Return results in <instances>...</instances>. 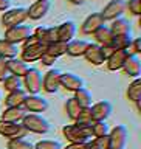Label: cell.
Here are the masks:
<instances>
[{
	"instance_id": "cell-1",
	"label": "cell",
	"mask_w": 141,
	"mask_h": 149,
	"mask_svg": "<svg viewBox=\"0 0 141 149\" xmlns=\"http://www.w3.org/2000/svg\"><path fill=\"white\" fill-rule=\"evenodd\" d=\"M22 124L26 129V132H34V134H47L50 132L51 127L48 120H45L39 113H26L25 118L22 120Z\"/></svg>"
},
{
	"instance_id": "cell-2",
	"label": "cell",
	"mask_w": 141,
	"mask_h": 149,
	"mask_svg": "<svg viewBox=\"0 0 141 149\" xmlns=\"http://www.w3.org/2000/svg\"><path fill=\"white\" fill-rule=\"evenodd\" d=\"M62 132L70 143H87L88 138L93 137L92 126L90 127H78L74 124H67L64 126Z\"/></svg>"
},
{
	"instance_id": "cell-3",
	"label": "cell",
	"mask_w": 141,
	"mask_h": 149,
	"mask_svg": "<svg viewBox=\"0 0 141 149\" xmlns=\"http://www.w3.org/2000/svg\"><path fill=\"white\" fill-rule=\"evenodd\" d=\"M22 82L30 95H37L42 90V73L37 68H28Z\"/></svg>"
},
{
	"instance_id": "cell-4",
	"label": "cell",
	"mask_w": 141,
	"mask_h": 149,
	"mask_svg": "<svg viewBox=\"0 0 141 149\" xmlns=\"http://www.w3.org/2000/svg\"><path fill=\"white\" fill-rule=\"evenodd\" d=\"M28 19L26 14V8H13V9H6L2 16V23L6 28L16 26V25H22Z\"/></svg>"
},
{
	"instance_id": "cell-5",
	"label": "cell",
	"mask_w": 141,
	"mask_h": 149,
	"mask_svg": "<svg viewBox=\"0 0 141 149\" xmlns=\"http://www.w3.org/2000/svg\"><path fill=\"white\" fill-rule=\"evenodd\" d=\"M0 135H3L9 140L23 138L26 135V129L23 127L22 123H11V121L0 120Z\"/></svg>"
},
{
	"instance_id": "cell-6",
	"label": "cell",
	"mask_w": 141,
	"mask_h": 149,
	"mask_svg": "<svg viewBox=\"0 0 141 149\" xmlns=\"http://www.w3.org/2000/svg\"><path fill=\"white\" fill-rule=\"evenodd\" d=\"M127 141V129L124 126H115L109 132V149H124Z\"/></svg>"
},
{
	"instance_id": "cell-7",
	"label": "cell",
	"mask_w": 141,
	"mask_h": 149,
	"mask_svg": "<svg viewBox=\"0 0 141 149\" xmlns=\"http://www.w3.org/2000/svg\"><path fill=\"white\" fill-rule=\"evenodd\" d=\"M124 9H126L124 0H110L106 5V8L102 9L101 16L104 19V22L106 20H116V19H119L124 14Z\"/></svg>"
},
{
	"instance_id": "cell-8",
	"label": "cell",
	"mask_w": 141,
	"mask_h": 149,
	"mask_svg": "<svg viewBox=\"0 0 141 149\" xmlns=\"http://www.w3.org/2000/svg\"><path fill=\"white\" fill-rule=\"evenodd\" d=\"M30 34H31L30 26H26V25H16V26H11V28H6V31H5V40H8V42H11V44L17 45V44H20V42L25 40Z\"/></svg>"
},
{
	"instance_id": "cell-9",
	"label": "cell",
	"mask_w": 141,
	"mask_h": 149,
	"mask_svg": "<svg viewBox=\"0 0 141 149\" xmlns=\"http://www.w3.org/2000/svg\"><path fill=\"white\" fill-rule=\"evenodd\" d=\"M60 74L59 70H48L42 78V88L47 93H56L60 88Z\"/></svg>"
},
{
	"instance_id": "cell-10",
	"label": "cell",
	"mask_w": 141,
	"mask_h": 149,
	"mask_svg": "<svg viewBox=\"0 0 141 149\" xmlns=\"http://www.w3.org/2000/svg\"><path fill=\"white\" fill-rule=\"evenodd\" d=\"M47 47L48 45L40 44V42L36 45H31V47H23L20 59L23 62H34V61H39L42 58V54L47 53Z\"/></svg>"
},
{
	"instance_id": "cell-11",
	"label": "cell",
	"mask_w": 141,
	"mask_h": 149,
	"mask_svg": "<svg viewBox=\"0 0 141 149\" xmlns=\"http://www.w3.org/2000/svg\"><path fill=\"white\" fill-rule=\"evenodd\" d=\"M23 109L26 112L30 110L33 113H39V112H45L48 109V101L44 100L39 95H26L25 101H23Z\"/></svg>"
},
{
	"instance_id": "cell-12",
	"label": "cell",
	"mask_w": 141,
	"mask_h": 149,
	"mask_svg": "<svg viewBox=\"0 0 141 149\" xmlns=\"http://www.w3.org/2000/svg\"><path fill=\"white\" fill-rule=\"evenodd\" d=\"M93 121H106L112 115V104L109 101H99L90 106Z\"/></svg>"
},
{
	"instance_id": "cell-13",
	"label": "cell",
	"mask_w": 141,
	"mask_h": 149,
	"mask_svg": "<svg viewBox=\"0 0 141 149\" xmlns=\"http://www.w3.org/2000/svg\"><path fill=\"white\" fill-rule=\"evenodd\" d=\"M48 11H50V0H36L26 9V14L31 20H39V19L45 17Z\"/></svg>"
},
{
	"instance_id": "cell-14",
	"label": "cell",
	"mask_w": 141,
	"mask_h": 149,
	"mask_svg": "<svg viewBox=\"0 0 141 149\" xmlns=\"http://www.w3.org/2000/svg\"><path fill=\"white\" fill-rule=\"evenodd\" d=\"M104 26V19H102L101 13H92L85 20L82 22L81 30L84 34H93L98 28Z\"/></svg>"
},
{
	"instance_id": "cell-15",
	"label": "cell",
	"mask_w": 141,
	"mask_h": 149,
	"mask_svg": "<svg viewBox=\"0 0 141 149\" xmlns=\"http://www.w3.org/2000/svg\"><path fill=\"white\" fill-rule=\"evenodd\" d=\"M56 28H58V40L65 42V44L72 42L74 34H76V25H74V22H72V20L60 23V25H58Z\"/></svg>"
},
{
	"instance_id": "cell-16",
	"label": "cell",
	"mask_w": 141,
	"mask_h": 149,
	"mask_svg": "<svg viewBox=\"0 0 141 149\" xmlns=\"http://www.w3.org/2000/svg\"><path fill=\"white\" fill-rule=\"evenodd\" d=\"M82 86H84V81L78 74H74V73L60 74V87L67 88V90H72V92H76L79 88H82Z\"/></svg>"
},
{
	"instance_id": "cell-17",
	"label": "cell",
	"mask_w": 141,
	"mask_h": 149,
	"mask_svg": "<svg viewBox=\"0 0 141 149\" xmlns=\"http://www.w3.org/2000/svg\"><path fill=\"white\" fill-rule=\"evenodd\" d=\"M127 58H129V56H127V53H126L124 50H115L113 53L107 58V61H106V62H107V68L112 70V72L121 70Z\"/></svg>"
},
{
	"instance_id": "cell-18",
	"label": "cell",
	"mask_w": 141,
	"mask_h": 149,
	"mask_svg": "<svg viewBox=\"0 0 141 149\" xmlns=\"http://www.w3.org/2000/svg\"><path fill=\"white\" fill-rule=\"evenodd\" d=\"M84 56H85V59L93 65H102L106 62L104 56H102V53H101V47L98 44H88Z\"/></svg>"
},
{
	"instance_id": "cell-19",
	"label": "cell",
	"mask_w": 141,
	"mask_h": 149,
	"mask_svg": "<svg viewBox=\"0 0 141 149\" xmlns=\"http://www.w3.org/2000/svg\"><path fill=\"white\" fill-rule=\"evenodd\" d=\"M25 115H26V110L23 107H6L2 112V120L11 121V123H22Z\"/></svg>"
},
{
	"instance_id": "cell-20",
	"label": "cell",
	"mask_w": 141,
	"mask_h": 149,
	"mask_svg": "<svg viewBox=\"0 0 141 149\" xmlns=\"http://www.w3.org/2000/svg\"><path fill=\"white\" fill-rule=\"evenodd\" d=\"M28 65L26 62H23L20 58H11L8 59V70H9V74H14V76H19V78H23L25 73L28 72Z\"/></svg>"
},
{
	"instance_id": "cell-21",
	"label": "cell",
	"mask_w": 141,
	"mask_h": 149,
	"mask_svg": "<svg viewBox=\"0 0 141 149\" xmlns=\"http://www.w3.org/2000/svg\"><path fill=\"white\" fill-rule=\"evenodd\" d=\"M109 28L113 36H130V31H132L129 20H126L123 17L116 19V20H112V25Z\"/></svg>"
},
{
	"instance_id": "cell-22",
	"label": "cell",
	"mask_w": 141,
	"mask_h": 149,
	"mask_svg": "<svg viewBox=\"0 0 141 149\" xmlns=\"http://www.w3.org/2000/svg\"><path fill=\"white\" fill-rule=\"evenodd\" d=\"M123 70L126 72V74H129V76L132 78H138L141 74V62L137 56H129L127 59H126V62L123 65Z\"/></svg>"
},
{
	"instance_id": "cell-23",
	"label": "cell",
	"mask_w": 141,
	"mask_h": 149,
	"mask_svg": "<svg viewBox=\"0 0 141 149\" xmlns=\"http://www.w3.org/2000/svg\"><path fill=\"white\" fill-rule=\"evenodd\" d=\"M26 98V92L19 88V90H14V92H9L6 100H5V104L8 107H22L23 106V101Z\"/></svg>"
},
{
	"instance_id": "cell-24",
	"label": "cell",
	"mask_w": 141,
	"mask_h": 149,
	"mask_svg": "<svg viewBox=\"0 0 141 149\" xmlns=\"http://www.w3.org/2000/svg\"><path fill=\"white\" fill-rule=\"evenodd\" d=\"M88 42L85 40H72L67 44V54L73 56V58H79V56H84L87 50Z\"/></svg>"
},
{
	"instance_id": "cell-25",
	"label": "cell",
	"mask_w": 141,
	"mask_h": 149,
	"mask_svg": "<svg viewBox=\"0 0 141 149\" xmlns=\"http://www.w3.org/2000/svg\"><path fill=\"white\" fill-rule=\"evenodd\" d=\"M93 36H95V39H96V42H98V45H99V47L110 45L112 39H113V34H112V31H110L109 26L98 28V30L93 33Z\"/></svg>"
},
{
	"instance_id": "cell-26",
	"label": "cell",
	"mask_w": 141,
	"mask_h": 149,
	"mask_svg": "<svg viewBox=\"0 0 141 149\" xmlns=\"http://www.w3.org/2000/svg\"><path fill=\"white\" fill-rule=\"evenodd\" d=\"M92 123H93V118H92L90 107H84V109H81L78 118L74 120V126H78V127H90Z\"/></svg>"
},
{
	"instance_id": "cell-27",
	"label": "cell",
	"mask_w": 141,
	"mask_h": 149,
	"mask_svg": "<svg viewBox=\"0 0 141 149\" xmlns=\"http://www.w3.org/2000/svg\"><path fill=\"white\" fill-rule=\"evenodd\" d=\"M0 56L6 58V59L16 58L17 56V45H14L5 39H0Z\"/></svg>"
},
{
	"instance_id": "cell-28",
	"label": "cell",
	"mask_w": 141,
	"mask_h": 149,
	"mask_svg": "<svg viewBox=\"0 0 141 149\" xmlns=\"http://www.w3.org/2000/svg\"><path fill=\"white\" fill-rule=\"evenodd\" d=\"M73 98H74V101L82 107V109H84V107H90L92 106V95H90V92H88L87 88H84V87L74 92Z\"/></svg>"
},
{
	"instance_id": "cell-29",
	"label": "cell",
	"mask_w": 141,
	"mask_h": 149,
	"mask_svg": "<svg viewBox=\"0 0 141 149\" xmlns=\"http://www.w3.org/2000/svg\"><path fill=\"white\" fill-rule=\"evenodd\" d=\"M127 98L133 102H140L141 100V79L135 78V81L127 88Z\"/></svg>"
},
{
	"instance_id": "cell-30",
	"label": "cell",
	"mask_w": 141,
	"mask_h": 149,
	"mask_svg": "<svg viewBox=\"0 0 141 149\" xmlns=\"http://www.w3.org/2000/svg\"><path fill=\"white\" fill-rule=\"evenodd\" d=\"M47 53L54 56V58H59V56L67 53V44H65V42H60V40H56V42H53V44H50L47 47Z\"/></svg>"
},
{
	"instance_id": "cell-31",
	"label": "cell",
	"mask_w": 141,
	"mask_h": 149,
	"mask_svg": "<svg viewBox=\"0 0 141 149\" xmlns=\"http://www.w3.org/2000/svg\"><path fill=\"white\" fill-rule=\"evenodd\" d=\"M130 36H113V39L110 42V47L113 50H126L130 45Z\"/></svg>"
},
{
	"instance_id": "cell-32",
	"label": "cell",
	"mask_w": 141,
	"mask_h": 149,
	"mask_svg": "<svg viewBox=\"0 0 141 149\" xmlns=\"http://www.w3.org/2000/svg\"><path fill=\"white\" fill-rule=\"evenodd\" d=\"M81 109H82V107L79 106L76 101H74V98H70V100H67V102H65V110H67V115L72 120H76L78 118Z\"/></svg>"
},
{
	"instance_id": "cell-33",
	"label": "cell",
	"mask_w": 141,
	"mask_h": 149,
	"mask_svg": "<svg viewBox=\"0 0 141 149\" xmlns=\"http://www.w3.org/2000/svg\"><path fill=\"white\" fill-rule=\"evenodd\" d=\"M92 134H93V137H104V135L109 134V124L106 121H93Z\"/></svg>"
},
{
	"instance_id": "cell-34",
	"label": "cell",
	"mask_w": 141,
	"mask_h": 149,
	"mask_svg": "<svg viewBox=\"0 0 141 149\" xmlns=\"http://www.w3.org/2000/svg\"><path fill=\"white\" fill-rule=\"evenodd\" d=\"M22 78L19 76H14V74H9V76L3 81V86L8 92H14V90H19L22 87Z\"/></svg>"
},
{
	"instance_id": "cell-35",
	"label": "cell",
	"mask_w": 141,
	"mask_h": 149,
	"mask_svg": "<svg viewBox=\"0 0 141 149\" xmlns=\"http://www.w3.org/2000/svg\"><path fill=\"white\" fill-rule=\"evenodd\" d=\"M8 149H34V144L25 138H16L8 141Z\"/></svg>"
},
{
	"instance_id": "cell-36",
	"label": "cell",
	"mask_w": 141,
	"mask_h": 149,
	"mask_svg": "<svg viewBox=\"0 0 141 149\" xmlns=\"http://www.w3.org/2000/svg\"><path fill=\"white\" fill-rule=\"evenodd\" d=\"M90 149H109V134L104 137H95V140H92Z\"/></svg>"
},
{
	"instance_id": "cell-37",
	"label": "cell",
	"mask_w": 141,
	"mask_h": 149,
	"mask_svg": "<svg viewBox=\"0 0 141 149\" xmlns=\"http://www.w3.org/2000/svg\"><path fill=\"white\" fill-rule=\"evenodd\" d=\"M34 149H62V146L59 141H54V140H42L36 143Z\"/></svg>"
},
{
	"instance_id": "cell-38",
	"label": "cell",
	"mask_w": 141,
	"mask_h": 149,
	"mask_svg": "<svg viewBox=\"0 0 141 149\" xmlns=\"http://www.w3.org/2000/svg\"><path fill=\"white\" fill-rule=\"evenodd\" d=\"M126 53H127V56H137L141 53V39H133L132 42H130V45L127 47V48L124 50Z\"/></svg>"
},
{
	"instance_id": "cell-39",
	"label": "cell",
	"mask_w": 141,
	"mask_h": 149,
	"mask_svg": "<svg viewBox=\"0 0 141 149\" xmlns=\"http://www.w3.org/2000/svg\"><path fill=\"white\" fill-rule=\"evenodd\" d=\"M56 40H58V28H56V26L47 28L45 37H44V44L50 45V44H53V42H56Z\"/></svg>"
},
{
	"instance_id": "cell-40",
	"label": "cell",
	"mask_w": 141,
	"mask_h": 149,
	"mask_svg": "<svg viewBox=\"0 0 141 149\" xmlns=\"http://www.w3.org/2000/svg\"><path fill=\"white\" fill-rule=\"evenodd\" d=\"M126 8L129 9L130 14H133V16H140V14H141V0H127Z\"/></svg>"
},
{
	"instance_id": "cell-41",
	"label": "cell",
	"mask_w": 141,
	"mask_h": 149,
	"mask_svg": "<svg viewBox=\"0 0 141 149\" xmlns=\"http://www.w3.org/2000/svg\"><path fill=\"white\" fill-rule=\"evenodd\" d=\"M9 76V70H8V59L0 56V82H3L5 79Z\"/></svg>"
},
{
	"instance_id": "cell-42",
	"label": "cell",
	"mask_w": 141,
	"mask_h": 149,
	"mask_svg": "<svg viewBox=\"0 0 141 149\" xmlns=\"http://www.w3.org/2000/svg\"><path fill=\"white\" fill-rule=\"evenodd\" d=\"M56 59L58 58H54V56H51V54H48V53H45V54H42V58L39 59L44 65H51V64H54L56 62Z\"/></svg>"
},
{
	"instance_id": "cell-43",
	"label": "cell",
	"mask_w": 141,
	"mask_h": 149,
	"mask_svg": "<svg viewBox=\"0 0 141 149\" xmlns=\"http://www.w3.org/2000/svg\"><path fill=\"white\" fill-rule=\"evenodd\" d=\"M45 31H47V28H45V26H37V28H36V31H34V36L37 37V40H39L40 44H44Z\"/></svg>"
},
{
	"instance_id": "cell-44",
	"label": "cell",
	"mask_w": 141,
	"mask_h": 149,
	"mask_svg": "<svg viewBox=\"0 0 141 149\" xmlns=\"http://www.w3.org/2000/svg\"><path fill=\"white\" fill-rule=\"evenodd\" d=\"M90 148V143H70L65 149H88Z\"/></svg>"
},
{
	"instance_id": "cell-45",
	"label": "cell",
	"mask_w": 141,
	"mask_h": 149,
	"mask_svg": "<svg viewBox=\"0 0 141 149\" xmlns=\"http://www.w3.org/2000/svg\"><path fill=\"white\" fill-rule=\"evenodd\" d=\"M36 44H39V40H37V37L34 34H30L25 40H23V47H31V45H36Z\"/></svg>"
},
{
	"instance_id": "cell-46",
	"label": "cell",
	"mask_w": 141,
	"mask_h": 149,
	"mask_svg": "<svg viewBox=\"0 0 141 149\" xmlns=\"http://www.w3.org/2000/svg\"><path fill=\"white\" fill-rule=\"evenodd\" d=\"M9 5H11V0H0V11L9 9Z\"/></svg>"
},
{
	"instance_id": "cell-47",
	"label": "cell",
	"mask_w": 141,
	"mask_h": 149,
	"mask_svg": "<svg viewBox=\"0 0 141 149\" xmlns=\"http://www.w3.org/2000/svg\"><path fill=\"white\" fill-rule=\"evenodd\" d=\"M70 3H73V5H82L84 3V0H68Z\"/></svg>"
},
{
	"instance_id": "cell-48",
	"label": "cell",
	"mask_w": 141,
	"mask_h": 149,
	"mask_svg": "<svg viewBox=\"0 0 141 149\" xmlns=\"http://www.w3.org/2000/svg\"><path fill=\"white\" fill-rule=\"evenodd\" d=\"M0 100H2V98H0Z\"/></svg>"
},
{
	"instance_id": "cell-49",
	"label": "cell",
	"mask_w": 141,
	"mask_h": 149,
	"mask_svg": "<svg viewBox=\"0 0 141 149\" xmlns=\"http://www.w3.org/2000/svg\"><path fill=\"white\" fill-rule=\"evenodd\" d=\"M88 149H90V148H88Z\"/></svg>"
}]
</instances>
